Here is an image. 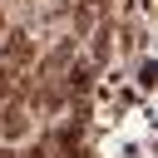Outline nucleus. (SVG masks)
Wrapping results in <instances>:
<instances>
[{"instance_id":"nucleus-1","label":"nucleus","mask_w":158,"mask_h":158,"mask_svg":"<svg viewBox=\"0 0 158 158\" xmlns=\"http://www.w3.org/2000/svg\"><path fill=\"white\" fill-rule=\"evenodd\" d=\"M0 59H5L10 69H15V64H25V59H30V35H25V30H10V35H5Z\"/></svg>"},{"instance_id":"nucleus-2","label":"nucleus","mask_w":158,"mask_h":158,"mask_svg":"<svg viewBox=\"0 0 158 158\" xmlns=\"http://www.w3.org/2000/svg\"><path fill=\"white\" fill-rule=\"evenodd\" d=\"M0 133H5V138H25V133H30V114H25V104H10V109L0 114Z\"/></svg>"},{"instance_id":"nucleus-3","label":"nucleus","mask_w":158,"mask_h":158,"mask_svg":"<svg viewBox=\"0 0 158 158\" xmlns=\"http://www.w3.org/2000/svg\"><path fill=\"white\" fill-rule=\"evenodd\" d=\"M64 84H69V94H89V84H94V69H89L84 59H74V64H69V74H64Z\"/></svg>"},{"instance_id":"nucleus-4","label":"nucleus","mask_w":158,"mask_h":158,"mask_svg":"<svg viewBox=\"0 0 158 158\" xmlns=\"http://www.w3.org/2000/svg\"><path fill=\"white\" fill-rule=\"evenodd\" d=\"M69 59H74V40H64L59 49H49V54H44V64H40V74H59Z\"/></svg>"},{"instance_id":"nucleus-5","label":"nucleus","mask_w":158,"mask_h":158,"mask_svg":"<svg viewBox=\"0 0 158 158\" xmlns=\"http://www.w3.org/2000/svg\"><path fill=\"white\" fill-rule=\"evenodd\" d=\"M109 35H114V30H109V25H104V30H99V35H94V59H109Z\"/></svg>"},{"instance_id":"nucleus-6","label":"nucleus","mask_w":158,"mask_h":158,"mask_svg":"<svg viewBox=\"0 0 158 158\" xmlns=\"http://www.w3.org/2000/svg\"><path fill=\"white\" fill-rule=\"evenodd\" d=\"M153 79H158V64H153V59H148V64H143V69H138V84H143V89H153Z\"/></svg>"},{"instance_id":"nucleus-7","label":"nucleus","mask_w":158,"mask_h":158,"mask_svg":"<svg viewBox=\"0 0 158 158\" xmlns=\"http://www.w3.org/2000/svg\"><path fill=\"white\" fill-rule=\"evenodd\" d=\"M138 5H143V10H153V0H138Z\"/></svg>"},{"instance_id":"nucleus-8","label":"nucleus","mask_w":158,"mask_h":158,"mask_svg":"<svg viewBox=\"0 0 158 158\" xmlns=\"http://www.w3.org/2000/svg\"><path fill=\"white\" fill-rule=\"evenodd\" d=\"M0 158H15V153H10V148H0Z\"/></svg>"},{"instance_id":"nucleus-9","label":"nucleus","mask_w":158,"mask_h":158,"mask_svg":"<svg viewBox=\"0 0 158 158\" xmlns=\"http://www.w3.org/2000/svg\"><path fill=\"white\" fill-rule=\"evenodd\" d=\"M89 5H104V0H89Z\"/></svg>"},{"instance_id":"nucleus-10","label":"nucleus","mask_w":158,"mask_h":158,"mask_svg":"<svg viewBox=\"0 0 158 158\" xmlns=\"http://www.w3.org/2000/svg\"><path fill=\"white\" fill-rule=\"evenodd\" d=\"M0 30H5V15H0Z\"/></svg>"},{"instance_id":"nucleus-11","label":"nucleus","mask_w":158,"mask_h":158,"mask_svg":"<svg viewBox=\"0 0 158 158\" xmlns=\"http://www.w3.org/2000/svg\"><path fill=\"white\" fill-rule=\"evenodd\" d=\"M79 158H89V153H79Z\"/></svg>"}]
</instances>
